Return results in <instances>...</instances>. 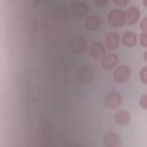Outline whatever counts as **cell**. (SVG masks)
Segmentation results:
<instances>
[{
  "label": "cell",
  "instance_id": "obj_2",
  "mask_svg": "<svg viewBox=\"0 0 147 147\" xmlns=\"http://www.w3.org/2000/svg\"><path fill=\"white\" fill-rule=\"evenodd\" d=\"M131 78V68L127 65H119L114 71V80L117 84H125Z\"/></svg>",
  "mask_w": 147,
  "mask_h": 147
},
{
  "label": "cell",
  "instance_id": "obj_13",
  "mask_svg": "<svg viewBox=\"0 0 147 147\" xmlns=\"http://www.w3.org/2000/svg\"><path fill=\"white\" fill-rule=\"evenodd\" d=\"M71 49L76 53H82L86 49V41L84 38L82 37H76L72 41H71Z\"/></svg>",
  "mask_w": 147,
  "mask_h": 147
},
{
  "label": "cell",
  "instance_id": "obj_15",
  "mask_svg": "<svg viewBox=\"0 0 147 147\" xmlns=\"http://www.w3.org/2000/svg\"><path fill=\"white\" fill-rule=\"evenodd\" d=\"M139 45L147 49V32H141L139 36Z\"/></svg>",
  "mask_w": 147,
  "mask_h": 147
},
{
  "label": "cell",
  "instance_id": "obj_10",
  "mask_svg": "<svg viewBox=\"0 0 147 147\" xmlns=\"http://www.w3.org/2000/svg\"><path fill=\"white\" fill-rule=\"evenodd\" d=\"M106 54V47L101 42H93L90 46V56L94 59H101Z\"/></svg>",
  "mask_w": 147,
  "mask_h": 147
},
{
  "label": "cell",
  "instance_id": "obj_1",
  "mask_svg": "<svg viewBox=\"0 0 147 147\" xmlns=\"http://www.w3.org/2000/svg\"><path fill=\"white\" fill-rule=\"evenodd\" d=\"M107 20L111 26H121V25L125 24V10H123L121 8L113 9L108 13Z\"/></svg>",
  "mask_w": 147,
  "mask_h": 147
},
{
  "label": "cell",
  "instance_id": "obj_9",
  "mask_svg": "<svg viewBox=\"0 0 147 147\" xmlns=\"http://www.w3.org/2000/svg\"><path fill=\"white\" fill-rule=\"evenodd\" d=\"M119 44V36L116 32H109L105 37V46L109 51H114L117 48Z\"/></svg>",
  "mask_w": 147,
  "mask_h": 147
},
{
  "label": "cell",
  "instance_id": "obj_4",
  "mask_svg": "<svg viewBox=\"0 0 147 147\" xmlns=\"http://www.w3.org/2000/svg\"><path fill=\"white\" fill-rule=\"evenodd\" d=\"M123 103V98L118 92H110L105 96V105L108 108L116 109Z\"/></svg>",
  "mask_w": 147,
  "mask_h": 147
},
{
  "label": "cell",
  "instance_id": "obj_18",
  "mask_svg": "<svg viewBox=\"0 0 147 147\" xmlns=\"http://www.w3.org/2000/svg\"><path fill=\"white\" fill-rule=\"evenodd\" d=\"M114 2V5H116V6H119V7H123V6H126L127 5V1L126 0H124V1H118V0H114L113 1Z\"/></svg>",
  "mask_w": 147,
  "mask_h": 147
},
{
  "label": "cell",
  "instance_id": "obj_11",
  "mask_svg": "<svg viewBox=\"0 0 147 147\" xmlns=\"http://www.w3.org/2000/svg\"><path fill=\"white\" fill-rule=\"evenodd\" d=\"M71 9L77 16H84L88 11V6L84 1H76L71 5Z\"/></svg>",
  "mask_w": 147,
  "mask_h": 147
},
{
  "label": "cell",
  "instance_id": "obj_7",
  "mask_svg": "<svg viewBox=\"0 0 147 147\" xmlns=\"http://www.w3.org/2000/svg\"><path fill=\"white\" fill-rule=\"evenodd\" d=\"M103 144L106 147H122V139L115 132H107L103 137Z\"/></svg>",
  "mask_w": 147,
  "mask_h": 147
},
{
  "label": "cell",
  "instance_id": "obj_21",
  "mask_svg": "<svg viewBox=\"0 0 147 147\" xmlns=\"http://www.w3.org/2000/svg\"><path fill=\"white\" fill-rule=\"evenodd\" d=\"M142 5H144L145 7H147V0H142Z\"/></svg>",
  "mask_w": 147,
  "mask_h": 147
},
{
  "label": "cell",
  "instance_id": "obj_16",
  "mask_svg": "<svg viewBox=\"0 0 147 147\" xmlns=\"http://www.w3.org/2000/svg\"><path fill=\"white\" fill-rule=\"evenodd\" d=\"M139 106L142 109H147V93L140 95V98H139Z\"/></svg>",
  "mask_w": 147,
  "mask_h": 147
},
{
  "label": "cell",
  "instance_id": "obj_12",
  "mask_svg": "<svg viewBox=\"0 0 147 147\" xmlns=\"http://www.w3.org/2000/svg\"><path fill=\"white\" fill-rule=\"evenodd\" d=\"M100 24H101V21L98 15H91L85 20V26L87 28V30H93V31L98 30L100 28Z\"/></svg>",
  "mask_w": 147,
  "mask_h": 147
},
{
  "label": "cell",
  "instance_id": "obj_8",
  "mask_svg": "<svg viewBox=\"0 0 147 147\" xmlns=\"http://www.w3.org/2000/svg\"><path fill=\"white\" fill-rule=\"evenodd\" d=\"M114 121L117 125L119 126H124V125H127L131 121V115L127 110L125 109H118L116 110L115 115H114Z\"/></svg>",
  "mask_w": 147,
  "mask_h": 147
},
{
  "label": "cell",
  "instance_id": "obj_14",
  "mask_svg": "<svg viewBox=\"0 0 147 147\" xmlns=\"http://www.w3.org/2000/svg\"><path fill=\"white\" fill-rule=\"evenodd\" d=\"M139 78H140V80H141L142 84L147 85V65H145V67H142L140 69V71H139Z\"/></svg>",
  "mask_w": 147,
  "mask_h": 147
},
{
  "label": "cell",
  "instance_id": "obj_3",
  "mask_svg": "<svg viewBox=\"0 0 147 147\" xmlns=\"http://www.w3.org/2000/svg\"><path fill=\"white\" fill-rule=\"evenodd\" d=\"M140 22V10L136 6H130L125 10V24L133 25Z\"/></svg>",
  "mask_w": 147,
  "mask_h": 147
},
{
  "label": "cell",
  "instance_id": "obj_17",
  "mask_svg": "<svg viewBox=\"0 0 147 147\" xmlns=\"http://www.w3.org/2000/svg\"><path fill=\"white\" fill-rule=\"evenodd\" d=\"M139 28L142 32H147V15L144 16L139 22Z\"/></svg>",
  "mask_w": 147,
  "mask_h": 147
},
{
  "label": "cell",
  "instance_id": "obj_20",
  "mask_svg": "<svg viewBox=\"0 0 147 147\" xmlns=\"http://www.w3.org/2000/svg\"><path fill=\"white\" fill-rule=\"evenodd\" d=\"M142 59H144V61L147 63V49L144 52V54H142Z\"/></svg>",
  "mask_w": 147,
  "mask_h": 147
},
{
  "label": "cell",
  "instance_id": "obj_5",
  "mask_svg": "<svg viewBox=\"0 0 147 147\" xmlns=\"http://www.w3.org/2000/svg\"><path fill=\"white\" fill-rule=\"evenodd\" d=\"M117 62H118V56L115 53H106L100 59L101 68H103L105 70H110L117 64Z\"/></svg>",
  "mask_w": 147,
  "mask_h": 147
},
{
  "label": "cell",
  "instance_id": "obj_6",
  "mask_svg": "<svg viewBox=\"0 0 147 147\" xmlns=\"http://www.w3.org/2000/svg\"><path fill=\"white\" fill-rule=\"evenodd\" d=\"M121 41L126 48H133L134 46H137L138 36L134 31H125L121 36Z\"/></svg>",
  "mask_w": 147,
  "mask_h": 147
},
{
  "label": "cell",
  "instance_id": "obj_19",
  "mask_svg": "<svg viewBox=\"0 0 147 147\" xmlns=\"http://www.w3.org/2000/svg\"><path fill=\"white\" fill-rule=\"evenodd\" d=\"M108 3V1H95V5H98V6H105V5H107Z\"/></svg>",
  "mask_w": 147,
  "mask_h": 147
}]
</instances>
